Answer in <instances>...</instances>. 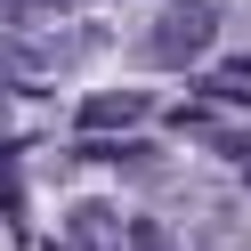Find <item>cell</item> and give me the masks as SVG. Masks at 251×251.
<instances>
[{
	"label": "cell",
	"mask_w": 251,
	"mask_h": 251,
	"mask_svg": "<svg viewBox=\"0 0 251 251\" xmlns=\"http://www.w3.org/2000/svg\"><path fill=\"white\" fill-rule=\"evenodd\" d=\"M211 41H219V8L211 0H170L154 17V33H146V57L154 65H195Z\"/></svg>",
	"instance_id": "6da1fadb"
},
{
	"label": "cell",
	"mask_w": 251,
	"mask_h": 251,
	"mask_svg": "<svg viewBox=\"0 0 251 251\" xmlns=\"http://www.w3.org/2000/svg\"><path fill=\"white\" fill-rule=\"evenodd\" d=\"M154 105H146V89H98V98L81 105V130L89 138H105V130H130V122H146Z\"/></svg>",
	"instance_id": "7a4b0ae2"
},
{
	"label": "cell",
	"mask_w": 251,
	"mask_h": 251,
	"mask_svg": "<svg viewBox=\"0 0 251 251\" xmlns=\"http://www.w3.org/2000/svg\"><path fill=\"white\" fill-rule=\"evenodd\" d=\"M73 243L81 251H130V235H122V219L105 211V202H81V211H73Z\"/></svg>",
	"instance_id": "3957f363"
},
{
	"label": "cell",
	"mask_w": 251,
	"mask_h": 251,
	"mask_svg": "<svg viewBox=\"0 0 251 251\" xmlns=\"http://www.w3.org/2000/svg\"><path fill=\"white\" fill-rule=\"evenodd\" d=\"M211 98H251V57H227L211 73Z\"/></svg>",
	"instance_id": "277c9868"
},
{
	"label": "cell",
	"mask_w": 251,
	"mask_h": 251,
	"mask_svg": "<svg viewBox=\"0 0 251 251\" xmlns=\"http://www.w3.org/2000/svg\"><path fill=\"white\" fill-rule=\"evenodd\" d=\"M33 8H65V0H33Z\"/></svg>",
	"instance_id": "5b68a950"
},
{
	"label": "cell",
	"mask_w": 251,
	"mask_h": 251,
	"mask_svg": "<svg viewBox=\"0 0 251 251\" xmlns=\"http://www.w3.org/2000/svg\"><path fill=\"white\" fill-rule=\"evenodd\" d=\"M243 178H251V170H243Z\"/></svg>",
	"instance_id": "8992f818"
}]
</instances>
